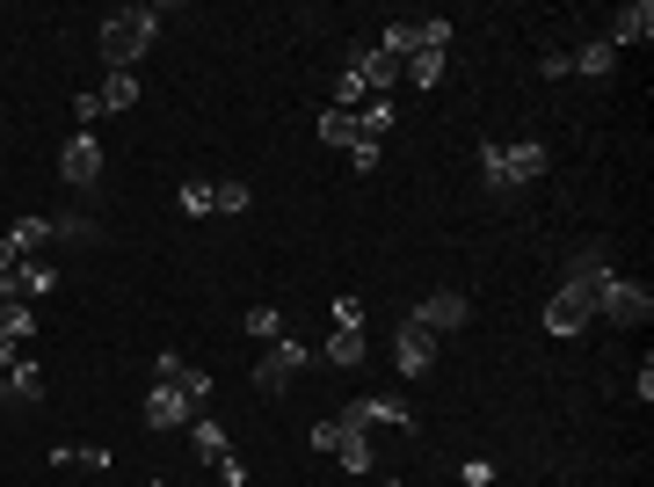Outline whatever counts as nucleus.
Wrapping results in <instances>:
<instances>
[{"mask_svg": "<svg viewBox=\"0 0 654 487\" xmlns=\"http://www.w3.org/2000/svg\"><path fill=\"white\" fill-rule=\"evenodd\" d=\"M153 37H161V8H117V15H102V59H110V74H131L145 51H153Z\"/></svg>", "mask_w": 654, "mask_h": 487, "instance_id": "obj_1", "label": "nucleus"}, {"mask_svg": "<svg viewBox=\"0 0 654 487\" xmlns=\"http://www.w3.org/2000/svg\"><path fill=\"white\" fill-rule=\"evenodd\" d=\"M597 320H611V328H647L654 292L640 284V277H618V269H611L604 284H597Z\"/></svg>", "mask_w": 654, "mask_h": 487, "instance_id": "obj_2", "label": "nucleus"}, {"mask_svg": "<svg viewBox=\"0 0 654 487\" xmlns=\"http://www.w3.org/2000/svg\"><path fill=\"white\" fill-rule=\"evenodd\" d=\"M379 51H386V59H414V51H451V23H444V15H400V23H386Z\"/></svg>", "mask_w": 654, "mask_h": 487, "instance_id": "obj_3", "label": "nucleus"}, {"mask_svg": "<svg viewBox=\"0 0 654 487\" xmlns=\"http://www.w3.org/2000/svg\"><path fill=\"white\" fill-rule=\"evenodd\" d=\"M306 357H313V349H306L298 335H277V342L262 349V364H255V386H262V393H284L291 379L306 371Z\"/></svg>", "mask_w": 654, "mask_h": 487, "instance_id": "obj_4", "label": "nucleus"}, {"mask_svg": "<svg viewBox=\"0 0 654 487\" xmlns=\"http://www.w3.org/2000/svg\"><path fill=\"white\" fill-rule=\"evenodd\" d=\"M59 175H66L73 190H95V182H102V139H95V131L59 139Z\"/></svg>", "mask_w": 654, "mask_h": 487, "instance_id": "obj_5", "label": "nucleus"}, {"mask_svg": "<svg viewBox=\"0 0 654 487\" xmlns=\"http://www.w3.org/2000/svg\"><path fill=\"white\" fill-rule=\"evenodd\" d=\"M408 320H414V328H429V335H459L465 320H473V298H465V292H429Z\"/></svg>", "mask_w": 654, "mask_h": 487, "instance_id": "obj_6", "label": "nucleus"}, {"mask_svg": "<svg viewBox=\"0 0 654 487\" xmlns=\"http://www.w3.org/2000/svg\"><path fill=\"white\" fill-rule=\"evenodd\" d=\"M589 320H597V306H589V292H575V284H560L553 298H546V335H581V328H589Z\"/></svg>", "mask_w": 654, "mask_h": 487, "instance_id": "obj_7", "label": "nucleus"}, {"mask_svg": "<svg viewBox=\"0 0 654 487\" xmlns=\"http://www.w3.org/2000/svg\"><path fill=\"white\" fill-rule=\"evenodd\" d=\"M335 422H349V430H363V422H386V430L414 437V414H408V400H386V393H363V400H349V414H335Z\"/></svg>", "mask_w": 654, "mask_h": 487, "instance_id": "obj_8", "label": "nucleus"}, {"mask_svg": "<svg viewBox=\"0 0 654 487\" xmlns=\"http://www.w3.org/2000/svg\"><path fill=\"white\" fill-rule=\"evenodd\" d=\"M393 364L408 371V379H429V371H436V335H429V328H414V320H400V335H393Z\"/></svg>", "mask_w": 654, "mask_h": 487, "instance_id": "obj_9", "label": "nucleus"}, {"mask_svg": "<svg viewBox=\"0 0 654 487\" xmlns=\"http://www.w3.org/2000/svg\"><path fill=\"white\" fill-rule=\"evenodd\" d=\"M342 74H357L363 95H393V88H400V59H386L379 44H363V51H349V66H342Z\"/></svg>", "mask_w": 654, "mask_h": 487, "instance_id": "obj_10", "label": "nucleus"}, {"mask_svg": "<svg viewBox=\"0 0 654 487\" xmlns=\"http://www.w3.org/2000/svg\"><path fill=\"white\" fill-rule=\"evenodd\" d=\"M153 371H161V386H175L190 408H204V400H211V371H190L175 349H161V357H153Z\"/></svg>", "mask_w": 654, "mask_h": 487, "instance_id": "obj_11", "label": "nucleus"}, {"mask_svg": "<svg viewBox=\"0 0 654 487\" xmlns=\"http://www.w3.org/2000/svg\"><path fill=\"white\" fill-rule=\"evenodd\" d=\"M502 168H509V182L524 190V182H538V175L553 168V153L538 146V139H502Z\"/></svg>", "mask_w": 654, "mask_h": 487, "instance_id": "obj_12", "label": "nucleus"}, {"mask_svg": "<svg viewBox=\"0 0 654 487\" xmlns=\"http://www.w3.org/2000/svg\"><path fill=\"white\" fill-rule=\"evenodd\" d=\"M190 414L196 408L175 386H153V393H145V430H190Z\"/></svg>", "mask_w": 654, "mask_h": 487, "instance_id": "obj_13", "label": "nucleus"}, {"mask_svg": "<svg viewBox=\"0 0 654 487\" xmlns=\"http://www.w3.org/2000/svg\"><path fill=\"white\" fill-rule=\"evenodd\" d=\"M567 74H581V80H611V74H618V44H611V37H589V44L567 59Z\"/></svg>", "mask_w": 654, "mask_h": 487, "instance_id": "obj_14", "label": "nucleus"}, {"mask_svg": "<svg viewBox=\"0 0 654 487\" xmlns=\"http://www.w3.org/2000/svg\"><path fill=\"white\" fill-rule=\"evenodd\" d=\"M654 37V0H632V8H618V23H611V44H647Z\"/></svg>", "mask_w": 654, "mask_h": 487, "instance_id": "obj_15", "label": "nucleus"}, {"mask_svg": "<svg viewBox=\"0 0 654 487\" xmlns=\"http://www.w3.org/2000/svg\"><path fill=\"white\" fill-rule=\"evenodd\" d=\"M320 357H328V364H335V371H363V328H335Z\"/></svg>", "mask_w": 654, "mask_h": 487, "instance_id": "obj_16", "label": "nucleus"}, {"mask_svg": "<svg viewBox=\"0 0 654 487\" xmlns=\"http://www.w3.org/2000/svg\"><path fill=\"white\" fill-rule=\"evenodd\" d=\"M480 190L487 196H516V182H509V168H502V139H480Z\"/></svg>", "mask_w": 654, "mask_h": 487, "instance_id": "obj_17", "label": "nucleus"}, {"mask_svg": "<svg viewBox=\"0 0 654 487\" xmlns=\"http://www.w3.org/2000/svg\"><path fill=\"white\" fill-rule=\"evenodd\" d=\"M190 444H196V459H204V465H218L226 451H233V444H226V430H218L211 414H190Z\"/></svg>", "mask_w": 654, "mask_h": 487, "instance_id": "obj_18", "label": "nucleus"}, {"mask_svg": "<svg viewBox=\"0 0 654 487\" xmlns=\"http://www.w3.org/2000/svg\"><path fill=\"white\" fill-rule=\"evenodd\" d=\"M320 139H328V146H342V153H349V146H357V139H363V131H357V117H349V110H335V102H328V110H320Z\"/></svg>", "mask_w": 654, "mask_h": 487, "instance_id": "obj_19", "label": "nucleus"}, {"mask_svg": "<svg viewBox=\"0 0 654 487\" xmlns=\"http://www.w3.org/2000/svg\"><path fill=\"white\" fill-rule=\"evenodd\" d=\"M400 80H408V88H436V80H444V51H414V59H400Z\"/></svg>", "mask_w": 654, "mask_h": 487, "instance_id": "obj_20", "label": "nucleus"}, {"mask_svg": "<svg viewBox=\"0 0 654 487\" xmlns=\"http://www.w3.org/2000/svg\"><path fill=\"white\" fill-rule=\"evenodd\" d=\"M8 400H44V364L37 357H23V364L8 371Z\"/></svg>", "mask_w": 654, "mask_h": 487, "instance_id": "obj_21", "label": "nucleus"}, {"mask_svg": "<svg viewBox=\"0 0 654 487\" xmlns=\"http://www.w3.org/2000/svg\"><path fill=\"white\" fill-rule=\"evenodd\" d=\"M0 335H8V342H29V335H37V313H29V298H8V306H0Z\"/></svg>", "mask_w": 654, "mask_h": 487, "instance_id": "obj_22", "label": "nucleus"}, {"mask_svg": "<svg viewBox=\"0 0 654 487\" xmlns=\"http://www.w3.org/2000/svg\"><path fill=\"white\" fill-rule=\"evenodd\" d=\"M357 131H363V139H386V131H393V95H371V102H363V110H357Z\"/></svg>", "mask_w": 654, "mask_h": 487, "instance_id": "obj_23", "label": "nucleus"}, {"mask_svg": "<svg viewBox=\"0 0 654 487\" xmlns=\"http://www.w3.org/2000/svg\"><path fill=\"white\" fill-rule=\"evenodd\" d=\"M335 459L349 465V473H371V437H363V430H349V422H342V444H335Z\"/></svg>", "mask_w": 654, "mask_h": 487, "instance_id": "obj_24", "label": "nucleus"}, {"mask_svg": "<svg viewBox=\"0 0 654 487\" xmlns=\"http://www.w3.org/2000/svg\"><path fill=\"white\" fill-rule=\"evenodd\" d=\"M247 204H255V190H247V182H211V212H226V219H241Z\"/></svg>", "mask_w": 654, "mask_h": 487, "instance_id": "obj_25", "label": "nucleus"}, {"mask_svg": "<svg viewBox=\"0 0 654 487\" xmlns=\"http://www.w3.org/2000/svg\"><path fill=\"white\" fill-rule=\"evenodd\" d=\"M95 102H102V110H131V102H139V80H131V74H110L95 88Z\"/></svg>", "mask_w": 654, "mask_h": 487, "instance_id": "obj_26", "label": "nucleus"}, {"mask_svg": "<svg viewBox=\"0 0 654 487\" xmlns=\"http://www.w3.org/2000/svg\"><path fill=\"white\" fill-rule=\"evenodd\" d=\"M241 328H247L255 342H277V335H284V313H277V306H247Z\"/></svg>", "mask_w": 654, "mask_h": 487, "instance_id": "obj_27", "label": "nucleus"}, {"mask_svg": "<svg viewBox=\"0 0 654 487\" xmlns=\"http://www.w3.org/2000/svg\"><path fill=\"white\" fill-rule=\"evenodd\" d=\"M175 212H182V219H211V182H182V190H175Z\"/></svg>", "mask_w": 654, "mask_h": 487, "instance_id": "obj_28", "label": "nucleus"}, {"mask_svg": "<svg viewBox=\"0 0 654 487\" xmlns=\"http://www.w3.org/2000/svg\"><path fill=\"white\" fill-rule=\"evenodd\" d=\"M15 284H23V298H44L51 284H59V269H51V262H23V269H15Z\"/></svg>", "mask_w": 654, "mask_h": 487, "instance_id": "obj_29", "label": "nucleus"}, {"mask_svg": "<svg viewBox=\"0 0 654 487\" xmlns=\"http://www.w3.org/2000/svg\"><path fill=\"white\" fill-rule=\"evenodd\" d=\"M8 233H15V241H23V255H29V247H44V241H51V219H15Z\"/></svg>", "mask_w": 654, "mask_h": 487, "instance_id": "obj_30", "label": "nucleus"}, {"mask_svg": "<svg viewBox=\"0 0 654 487\" xmlns=\"http://www.w3.org/2000/svg\"><path fill=\"white\" fill-rule=\"evenodd\" d=\"M349 168H357V175H379V139H357V146H349Z\"/></svg>", "mask_w": 654, "mask_h": 487, "instance_id": "obj_31", "label": "nucleus"}, {"mask_svg": "<svg viewBox=\"0 0 654 487\" xmlns=\"http://www.w3.org/2000/svg\"><path fill=\"white\" fill-rule=\"evenodd\" d=\"M328 320H335V328H363V306H357V298H349V292H342L335 306H328Z\"/></svg>", "mask_w": 654, "mask_h": 487, "instance_id": "obj_32", "label": "nucleus"}, {"mask_svg": "<svg viewBox=\"0 0 654 487\" xmlns=\"http://www.w3.org/2000/svg\"><path fill=\"white\" fill-rule=\"evenodd\" d=\"M211 473H218V487H247V465H241V459H233V451H226V459H218V465H211Z\"/></svg>", "mask_w": 654, "mask_h": 487, "instance_id": "obj_33", "label": "nucleus"}, {"mask_svg": "<svg viewBox=\"0 0 654 487\" xmlns=\"http://www.w3.org/2000/svg\"><path fill=\"white\" fill-rule=\"evenodd\" d=\"M73 117H80V131H88V124L102 117V102H95V88H80V95H73Z\"/></svg>", "mask_w": 654, "mask_h": 487, "instance_id": "obj_34", "label": "nucleus"}, {"mask_svg": "<svg viewBox=\"0 0 654 487\" xmlns=\"http://www.w3.org/2000/svg\"><path fill=\"white\" fill-rule=\"evenodd\" d=\"M335 444H342V422H313V451H328V459H335Z\"/></svg>", "mask_w": 654, "mask_h": 487, "instance_id": "obj_35", "label": "nucleus"}, {"mask_svg": "<svg viewBox=\"0 0 654 487\" xmlns=\"http://www.w3.org/2000/svg\"><path fill=\"white\" fill-rule=\"evenodd\" d=\"M15 364H23V342H8V335H0V379H8Z\"/></svg>", "mask_w": 654, "mask_h": 487, "instance_id": "obj_36", "label": "nucleus"}, {"mask_svg": "<svg viewBox=\"0 0 654 487\" xmlns=\"http://www.w3.org/2000/svg\"><path fill=\"white\" fill-rule=\"evenodd\" d=\"M0 400H8V379H0Z\"/></svg>", "mask_w": 654, "mask_h": 487, "instance_id": "obj_37", "label": "nucleus"}, {"mask_svg": "<svg viewBox=\"0 0 654 487\" xmlns=\"http://www.w3.org/2000/svg\"><path fill=\"white\" fill-rule=\"evenodd\" d=\"M386 487H400V480H386Z\"/></svg>", "mask_w": 654, "mask_h": 487, "instance_id": "obj_38", "label": "nucleus"}]
</instances>
